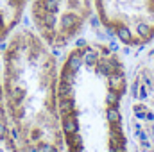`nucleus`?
<instances>
[{"instance_id":"obj_1","label":"nucleus","mask_w":154,"mask_h":152,"mask_svg":"<svg viewBox=\"0 0 154 152\" xmlns=\"http://www.w3.org/2000/svg\"><path fill=\"white\" fill-rule=\"evenodd\" d=\"M0 82L7 123L18 150L65 152L56 57L38 32L20 29L7 38Z\"/></svg>"},{"instance_id":"obj_2","label":"nucleus","mask_w":154,"mask_h":152,"mask_svg":"<svg viewBox=\"0 0 154 152\" xmlns=\"http://www.w3.org/2000/svg\"><path fill=\"white\" fill-rule=\"evenodd\" d=\"M100 25L127 47L154 39V0H93Z\"/></svg>"},{"instance_id":"obj_3","label":"nucleus","mask_w":154,"mask_h":152,"mask_svg":"<svg viewBox=\"0 0 154 152\" xmlns=\"http://www.w3.org/2000/svg\"><path fill=\"white\" fill-rule=\"evenodd\" d=\"M93 0H31V18L38 36L50 48L66 47L82 31Z\"/></svg>"},{"instance_id":"obj_4","label":"nucleus","mask_w":154,"mask_h":152,"mask_svg":"<svg viewBox=\"0 0 154 152\" xmlns=\"http://www.w3.org/2000/svg\"><path fill=\"white\" fill-rule=\"evenodd\" d=\"M29 4L31 0H0V41L16 31Z\"/></svg>"},{"instance_id":"obj_5","label":"nucleus","mask_w":154,"mask_h":152,"mask_svg":"<svg viewBox=\"0 0 154 152\" xmlns=\"http://www.w3.org/2000/svg\"><path fill=\"white\" fill-rule=\"evenodd\" d=\"M0 152H20L13 140V134L7 123V116L0 118Z\"/></svg>"},{"instance_id":"obj_6","label":"nucleus","mask_w":154,"mask_h":152,"mask_svg":"<svg viewBox=\"0 0 154 152\" xmlns=\"http://www.w3.org/2000/svg\"><path fill=\"white\" fill-rule=\"evenodd\" d=\"M5 116V109H4V100H2V82H0V118Z\"/></svg>"}]
</instances>
